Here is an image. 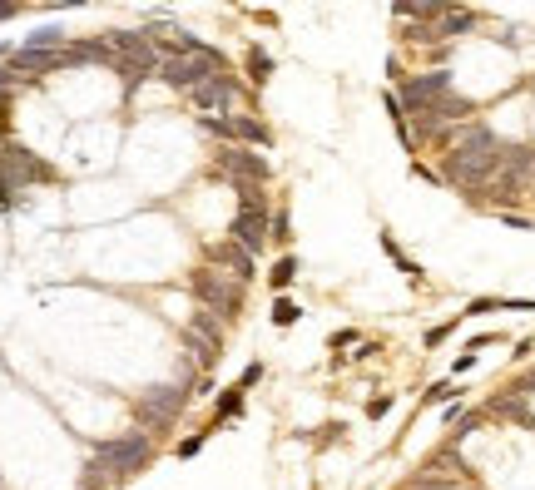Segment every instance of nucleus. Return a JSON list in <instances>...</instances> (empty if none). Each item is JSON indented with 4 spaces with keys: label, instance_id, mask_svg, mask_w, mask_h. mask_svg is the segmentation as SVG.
Here are the masks:
<instances>
[{
    "label": "nucleus",
    "instance_id": "11",
    "mask_svg": "<svg viewBox=\"0 0 535 490\" xmlns=\"http://www.w3.org/2000/svg\"><path fill=\"white\" fill-rule=\"evenodd\" d=\"M233 139L248 144V149H268V144H273V129L258 124V119H248V114H238V119H233Z\"/></svg>",
    "mask_w": 535,
    "mask_h": 490
},
{
    "label": "nucleus",
    "instance_id": "31",
    "mask_svg": "<svg viewBox=\"0 0 535 490\" xmlns=\"http://www.w3.org/2000/svg\"><path fill=\"white\" fill-rule=\"evenodd\" d=\"M10 15H15V5H0V20H10Z\"/></svg>",
    "mask_w": 535,
    "mask_h": 490
},
{
    "label": "nucleus",
    "instance_id": "5",
    "mask_svg": "<svg viewBox=\"0 0 535 490\" xmlns=\"http://www.w3.org/2000/svg\"><path fill=\"white\" fill-rule=\"evenodd\" d=\"M184 347L194 352V362H199L204 372H214L218 352H223V322H218L214 312H194L189 327H184Z\"/></svg>",
    "mask_w": 535,
    "mask_h": 490
},
{
    "label": "nucleus",
    "instance_id": "16",
    "mask_svg": "<svg viewBox=\"0 0 535 490\" xmlns=\"http://www.w3.org/2000/svg\"><path fill=\"white\" fill-rule=\"evenodd\" d=\"M382 253H387V258H392V263H397V268H402L412 283H422V268H417V263H412V258H407V253L392 243V233H382Z\"/></svg>",
    "mask_w": 535,
    "mask_h": 490
},
{
    "label": "nucleus",
    "instance_id": "6",
    "mask_svg": "<svg viewBox=\"0 0 535 490\" xmlns=\"http://www.w3.org/2000/svg\"><path fill=\"white\" fill-rule=\"evenodd\" d=\"M218 169L243 189V184H253V189H263L268 179H273V164L263 159V154H253V149H223L218 154Z\"/></svg>",
    "mask_w": 535,
    "mask_h": 490
},
{
    "label": "nucleus",
    "instance_id": "12",
    "mask_svg": "<svg viewBox=\"0 0 535 490\" xmlns=\"http://www.w3.org/2000/svg\"><path fill=\"white\" fill-rule=\"evenodd\" d=\"M466 30H476V10H451V5H446V15L436 20V40H446V35H466Z\"/></svg>",
    "mask_w": 535,
    "mask_h": 490
},
{
    "label": "nucleus",
    "instance_id": "18",
    "mask_svg": "<svg viewBox=\"0 0 535 490\" xmlns=\"http://www.w3.org/2000/svg\"><path fill=\"white\" fill-rule=\"evenodd\" d=\"M293 322H303V307L293 297H273V327H293Z\"/></svg>",
    "mask_w": 535,
    "mask_h": 490
},
{
    "label": "nucleus",
    "instance_id": "10",
    "mask_svg": "<svg viewBox=\"0 0 535 490\" xmlns=\"http://www.w3.org/2000/svg\"><path fill=\"white\" fill-rule=\"evenodd\" d=\"M194 109H204V114H214V109H228L233 99H238V80L233 75H218V80H209L204 90H194Z\"/></svg>",
    "mask_w": 535,
    "mask_h": 490
},
{
    "label": "nucleus",
    "instance_id": "27",
    "mask_svg": "<svg viewBox=\"0 0 535 490\" xmlns=\"http://www.w3.org/2000/svg\"><path fill=\"white\" fill-rule=\"evenodd\" d=\"M501 223H506V228H531V218H526V213H501Z\"/></svg>",
    "mask_w": 535,
    "mask_h": 490
},
{
    "label": "nucleus",
    "instance_id": "13",
    "mask_svg": "<svg viewBox=\"0 0 535 490\" xmlns=\"http://www.w3.org/2000/svg\"><path fill=\"white\" fill-rule=\"evenodd\" d=\"M293 283H298V258H293V253H283V258H278V263L268 268V288L283 297L288 288H293Z\"/></svg>",
    "mask_w": 535,
    "mask_h": 490
},
{
    "label": "nucleus",
    "instance_id": "2",
    "mask_svg": "<svg viewBox=\"0 0 535 490\" xmlns=\"http://www.w3.org/2000/svg\"><path fill=\"white\" fill-rule=\"evenodd\" d=\"M223 65H228V60H223L218 50H209V55H174V60L164 55L159 80H164L169 90H189V95H194V90H204L209 80L223 75Z\"/></svg>",
    "mask_w": 535,
    "mask_h": 490
},
{
    "label": "nucleus",
    "instance_id": "21",
    "mask_svg": "<svg viewBox=\"0 0 535 490\" xmlns=\"http://www.w3.org/2000/svg\"><path fill=\"white\" fill-rule=\"evenodd\" d=\"M481 312H501V297H471L466 302V317H481Z\"/></svg>",
    "mask_w": 535,
    "mask_h": 490
},
{
    "label": "nucleus",
    "instance_id": "25",
    "mask_svg": "<svg viewBox=\"0 0 535 490\" xmlns=\"http://www.w3.org/2000/svg\"><path fill=\"white\" fill-rule=\"evenodd\" d=\"M387 411H392V396H372V401H367V416H372V421H382Z\"/></svg>",
    "mask_w": 535,
    "mask_h": 490
},
{
    "label": "nucleus",
    "instance_id": "22",
    "mask_svg": "<svg viewBox=\"0 0 535 490\" xmlns=\"http://www.w3.org/2000/svg\"><path fill=\"white\" fill-rule=\"evenodd\" d=\"M204 441H209V436H189V441H179V446H174V456H179V461H189V456H199V451H204Z\"/></svg>",
    "mask_w": 535,
    "mask_h": 490
},
{
    "label": "nucleus",
    "instance_id": "7",
    "mask_svg": "<svg viewBox=\"0 0 535 490\" xmlns=\"http://www.w3.org/2000/svg\"><path fill=\"white\" fill-rule=\"evenodd\" d=\"M451 95V75L446 70H431V75H417V80H407L402 85V109L407 114H427L436 99Z\"/></svg>",
    "mask_w": 535,
    "mask_h": 490
},
{
    "label": "nucleus",
    "instance_id": "28",
    "mask_svg": "<svg viewBox=\"0 0 535 490\" xmlns=\"http://www.w3.org/2000/svg\"><path fill=\"white\" fill-rule=\"evenodd\" d=\"M352 342H357V332H352V327H342V332H332V347H352Z\"/></svg>",
    "mask_w": 535,
    "mask_h": 490
},
{
    "label": "nucleus",
    "instance_id": "9",
    "mask_svg": "<svg viewBox=\"0 0 535 490\" xmlns=\"http://www.w3.org/2000/svg\"><path fill=\"white\" fill-rule=\"evenodd\" d=\"M209 258H214V268H228V278H238L243 288L258 278V258H253V253H243L238 243H218Z\"/></svg>",
    "mask_w": 535,
    "mask_h": 490
},
{
    "label": "nucleus",
    "instance_id": "23",
    "mask_svg": "<svg viewBox=\"0 0 535 490\" xmlns=\"http://www.w3.org/2000/svg\"><path fill=\"white\" fill-rule=\"evenodd\" d=\"M427 401H431V406H436V401H456V387H451V382H431Z\"/></svg>",
    "mask_w": 535,
    "mask_h": 490
},
{
    "label": "nucleus",
    "instance_id": "15",
    "mask_svg": "<svg viewBox=\"0 0 535 490\" xmlns=\"http://www.w3.org/2000/svg\"><path fill=\"white\" fill-rule=\"evenodd\" d=\"M491 411H501V416H511V421H526V426H535L531 411H526V396H521V392H516V396H496V401H491Z\"/></svg>",
    "mask_w": 535,
    "mask_h": 490
},
{
    "label": "nucleus",
    "instance_id": "19",
    "mask_svg": "<svg viewBox=\"0 0 535 490\" xmlns=\"http://www.w3.org/2000/svg\"><path fill=\"white\" fill-rule=\"evenodd\" d=\"M273 243H278V248H288V243H293V218H288V208H278V213H273Z\"/></svg>",
    "mask_w": 535,
    "mask_h": 490
},
{
    "label": "nucleus",
    "instance_id": "24",
    "mask_svg": "<svg viewBox=\"0 0 535 490\" xmlns=\"http://www.w3.org/2000/svg\"><path fill=\"white\" fill-rule=\"evenodd\" d=\"M258 382H263V362H248L243 377H238V387H258Z\"/></svg>",
    "mask_w": 535,
    "mask_h": 490
},
{
    "label": "nucleus",
    "instance_id": "17",
    "mask_svg": "<svg viewBox=\"0 0 535 490\" xmlns=\"http://www.w3.org/2000/svg\"><path fill=\"white\" fill-rule=\"evenodd\" d=\"M20 50H65V35H60L55 25H45V30H35V35H30Z\"/></svg>",
    "mask_w": 535,
    "mask_h": 490
},
{
    "label": "nucleus",
    "instance_id": "29",
    "mask_svg": "<svg viewBox=\"0 0 535 490\" xmlns=\"http://www.w3.org/2000/svg\"><path fill=\"white\" fill-rule=\"evenodd\" d=\"M337 436H342V426H337V421H332V426H322V436H318V441H322V446H332V441H337Z\"/></svg>",
    "mask_w": 535,
    "mask_h": 490
},
{
    "label": "nucleus",
    "instance_id": "14",
    "mask_svg": "<svg viewBox=\"0 0 535 490\" xmlns=\"http://www.w3.org/2000/svg\"><path fill=\"white\" fill-rule=\"evenodd\" d=\"M278 65H273V55L263 50V45H248V80L253 85H268V75H273Z\"/></svg>",
    "mask_w": 535,
    "mask_h": 490
},
{
    "label": "nucleus",
    "instance_id": "8",
    "mask_svg": "<svg viewBox=\"0 0 535 490\" xmlns=\"http://www.w3.org/2000/svg\"><path fill=\"white\" fill-rule=\"evenodd\" d=\"M268 238H273V218H268V213H243V208H238V218L228 223V243H238V248L253 253V258L268 248Z\"/></svg>",
    "mask_w": 535,
    "mask_h": 490
},
{
    "label": "nucleus",
    "instance_id": "4",
    "mask_svg": "<svg viewBox=\"0 0 535 490\" xmlns=\"http://www.w3.org/2000/svg\"><path fill=\"white\" fill-rule=\"evenodd\" d=\"M189 387H149V392L139 396V426H149V436L154 431H164V426H174V416L189 406Z\"/></svg>",
    "mask_w": 535,
    "mask_h": 490
},
{
    "label": "nucleus",
    "instance_id": "26",
    "mask_svg": "<svg viewBox=\"0 0 535 490\" xmlns=\"http://www.w3.org/2000/svg\"><path fill=\"white\" fill-rule=\"evenodd\" d=\"M446 332H451V322H441V327H431V332H427V347H441V342H446Z\"/></svg>",
    "mask_w": 535,
    "mask_h": 490
},
{
    "label": "nucleus",
    "instance_id": "30",
    "mask_svg": "<svg viewBox=\"0 0 535 490\" xmlns=\"http://www.w3.org/2000/svg\"><path fill=\"white\" fill-rule=\"evenodd\" d=\"M0 85H15V75H10V65H0Z\"/></svg>",
    "mask_w": 535,
    "mask_h": 490
},
{
    "label": "nucleus",
    "instance_id": "1",
    "mask_svg": "<svg viewBox=\"0 0 535 490\" xmlns=\"http://www.w3.org/2000/svg\"><path fill=\"white\" fill-rule=\"evenodd\" d=\"M189 293L204 302V312H214L218 322H238V312H243V283L238 278H228L223 268H199V273H189Z\"/></svg>",
    "mask_w": 535,
    "mask_h": 490
},
{
    "label": "nucleus",
    "instance_id": "3",
    "mask_svg": "<svg viewBox=\"0 0 535 490\" xmlns=\"http://www.w3.org/2000/svg\"><path fill=\"white\" fill-rule=\"evenodd\" d=\"M149 451H154L149 431H129V436H119V441H105V446L95 451V461H100L105 476H134V471H144Z\"/></svg>",
    "mask_w": 535,
    "mask_h": 490
},
{
    "label": "nucleus",
    "instance_id": "20",
    "mask_svg": "<svg viewBox=\"0 0 535 490\" xmlns=\"http://www.w3.org/2000/svg\"><path fill=\"white\" fill-rule=\"evenodd\" d=\"M218 416H243V387H233V392L218 396Z\"/></svg>",
    "mask_w": 535,
    "mask_h": 490
}]
</instances>
